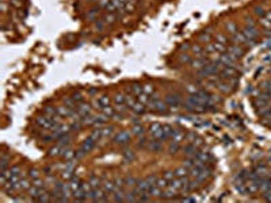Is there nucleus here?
Returning a JSON list of instances; mask_svg holds the SVG:
<instances>
[{"label": "nucleus", "mask_w": 271, "mask_h": 203, "mask_svg": "<svg viewBox=\"0 0 271 203\" xmlns=\"http://www.w3.org/2000/svg\"><path fill=\"white\" fill-rule=\"evenodd\" d=\"M130 138H132V133L126 131V130H122V131L117 133L115 136L113 137V142L115 145H120V146H124V145H128L130 142Z\"/></svg>", "instance_id": "nucleus-1"}, {"label": "nucleus", "mask_w": 271, "mask_h": 203, "mask_svg": "<svg viewBox=\"0 0 271 203\" xmlns=\"http://www.w3.org/2000/svg\"><path fill=\"white\" fill-rule=\"evenodd\" d=\"M148 134H149L151 140H160V141H161L163 125H160V123H152L149 127H148Z\"/></svg>", "instance_id": "nucleus-2"}, {"label": "nucleus", "mask_w": 271, "mask_h": 203, "mask_svg": "<svg viewBox=\"0 0 271 203\" xmlns=\"http://www.w3.org/2000/svg\"><path fill=\"white\" fill-rule=\"evenodd\" d=\"M35 123L39 126L41 129H43V130H52L53 129V126H54V122H53V118H50V116H48V115H41V116H38L35 119Z\"/></svg>", "instance_id": "nucleus-3"}, {"label": "nucleus", "mask_w": 271, "mask_h": 203, "mask_svg": "<svg viewBox=\"0 0 271 203\" xmlns=\"http://www.w3.org/2000/svg\"><path fill=\"white\" fill-rule=\"evenodd\" d=\"M270 95L264 93L262 91V93L255 96V100H253V104H255L256 108H264V107H268L270 106Z\"/></svg>", "instance_id": "nucleus-4"}, {"label": "nucleus", "mask_w": 271, "mask_h": 203, "mask_svg": "<svg viewBox=\"0 0 271 203\" xmlns=\"http://www.w3.org/2000/svg\"><path fill=\"white\" fill-rule=\"evenodd\" d=\"M241 32H243V35L248 41H252V42H255L256 38L259 37V32H258L256 26H245L243 30H241Z\"/></svg>", "instance_id": "nucleus-5"}, {"label": "nucleus", "mask_w": 271, "mask_h": 203, "mask_svg": "<svg viewBox=\"0 0 271 203\" xmlns=\"http://www.w3.org/2000/svg\"><path fill=\"white\" fill-rule=\"evenodd\" d=\"M227 53H228V54H231L233 58L239 60V58H241V57H243L244 50H243V47H241L240 45L232 43V45H229V46L227 47Z\"/></svg>", "instance_id": "nucleus-6"}, {"label": "nucleus", "mask_w": 271, "mask_h": 203, "mask_svg": "<svg viewBox=\"0 0 271 203\" xmlns=\"http://www.w3.org/2000/svg\"><path fill=\"white\" fill-rule=\"evenodd\" d=\"M166 103L172 108H176L178 106L182 104V97L179 93H168L166 96Z\"/></svg>", "instance_id": "nucleus-7"}, {"label": "nucleus", "mask_w": 271, "mask_h": 203, "mask_svg": "<svg viewBox=\"0 0 271 203\" xmlns=\"http://www.w3.org/2000/svg\"><path fill=\"white\" fill-rule=\"evenodd\" d=\"M106 195L107 194L105 192L103 188H95V190H92L91 195H89V199L94 202H106L107 201V196H106Z\"/></svg>", "instance_id": "nucleus-8"}, {"label": "nucleus", "mask_w": 271, "mask_h": 203, "mask_svg": "<svg viewBox=\"0 0 271 203\" xmlns=\"http://www.w3.org/2000/svg\"><path fill=\"white\" fill-rule=\"evenodd\" d=\"M76 111L79 112V115L81 116V119L88 115H91L92 112V106L89 103H84V102H81V103H79V106L76 107Z\"/></svg>", "instance_id": "nucleus-9"}, {"label": "nucleus", "mask_w": 271, "mask_h": 203, "mask_svg": "<svg viewBox=\"0 0 271 203\" xmlns=\"http://www.w3.org/2000/svg\"><path fill=\"white\" fill-rule=\"evenodd\" d=\"M95 144H96V141L94 140L92 137H88V138H85V140L81 142L80 150H83L84 153H88V152H91V150L95 148Z\"/></svg>", "instance_id": "nucleus-10"}, {"label": "nucleus", "mask_w": 271, "mask_h": 203, "mask_svg": "<svg viewBox=\"0 0 271 203\" xmlns=\"http://www.w3.org/2000/svg\"><path fill=\"white\" fill-rule=\"evenodd\" d=\"M236 58H233L231 54H228V53H222V54L220 56V64L222 65V67H235L236 64Z\"/></svg>", "instance_id": "nucleus-11"}, {"label": "nucleus", "mask_w": 271, "mask_h": 203, "mask_svg": "<svg viewBox=\"0 0 271 203\" xmlns=\"http://www.w3.org/2000/svg\"><path fill=\"white\" fill-rule=\"evenodd\" d=\"M210 60H202V58H195V60H191L190 61V67L191 69H194V71H201L202 68H205V65H206Z\"/></svg>", "instance_id": "nucleus-12"}, {"label": "nucleus", "mask_w": 271, "mask_h": 203, "mask_svg": "<svg viewBox=\"0 0 271 203\" xmlns=\"http://www.w3.org/2000/svg\"><path fill=\"white\" fill-rule=\"evenodd\" d=\"M146 148L151 149L152 152H156V153H157V152H161V149H163V141H160V140H152V141L148 142Z\"/></svg>", "instance_id": "nucleus-13"}, {"label": "nucleus", "mask_w": 271, "mask_h": 203, "mask_svg": "<svg viewBox=\"0 0 271 203\" xmlns=\"http://www.w3.org/2000/svg\"><path fill=\"white\" fill-rule=\"evenodd\" d=\"M175 129L172 127L171 125H163V136H161V141H167V140H171L172 134H174Z\"/></svg>", "instance_id": "nucleus-14"}, {"label": "nucleus", "mask_w": 271, "mask_h": 203, "mask_svg": "<svg viewBox=\"0 0 271 203\" xmlns=\"http://www.w3.org/2000/svg\"><path fill=\"white\" fill-rule=\"evenodd\" d=\"M102 188L105 190V192L107 194V195H111V194L115 192L117 186H115V183L111 181V180H106L103 184H102Z\"/></svg>", "instance_id": "nucleus-15"}, {"label": "nucleus", "mask_w": 271, "mask_h": 203, "mask_svg": "<svg viewBox=\"0 0 271 203\" xmlns=\"http://www.w3.org/2000/svg\"><path fill=\"white\" fill-rule=\"evenodd\" d=\"M81 184H83V183L80 181L79 177H72L71 180H69V188H71V192L75 194L76 191H79L81 188Z\"/></svg>", "instance_id": "nucleus-16"}, {"label": "nucleus", "mask_w": 271, "mask_h": 203, "mask_svg": "<svg viewBox=\"0 0 271 203\" xmlns=\"http://www.w3.org/2000/svg\"><path fill=\"white\" fill-rule=\"evenodd\" d=\"M145 107H146L145 104H142L141 102H138V100H137V102H136V103H134V104H133V106H132V107H130L129 110H130V111H132V112L137 114V115H141V114H144V112H145Z\"/></svg>", "instance_id": "nucleus-17"}, {"label": "nucleus", "mask_w": 271, "mask_h": 203, "mask_svg": "<svg viewBox=\"0 0 271 203\" xmlns=\"http://www.w3.org/2000/svg\"><path fill=\"white\" fill-rule=\"evenodd\" d=\"M182 150H183V153L186 154L187 157H194L195 154H197V146L195 145H192V144H187L186 146H183L182 148Z\"/></svg>", "instance_id": "nucleus-18"}, {"label": "nucleus", "mask_w": 271, "mask_h": 203, "mask_svg": "<svg viewBox=\"0 0 271 203\" xmlns=\"http://www.w3.org/2000/svg\"><path fill=\"white\" fill-rule=\"evenodd\" d=\"M184 138H186V133H184L183 130H175L174 134H172V137H171V141L178 142V144H182V142L184 141Z\"/></svg>", "instance_id": "nucleus-19"}, {"label": "nucleus", "mask_w": 271, "mask_h": 203, "mask_svg": "<svg viewBox=\"0 0 271 203\" xmlns=\"http://www.w3.org/2000/svg\"><path fill=\"white\" fill-rule=\"evenodd\" d=\"M102 111V114L107 118V119H110V118H114L117 115V110L113 107V106H106V107H103L100 110Z\"/></svg>", "instance_id": "nucleus-20"}, {"label": "nucleus", "mask_w": 271, "mask_h": 203, "mask_svg": "<svg viewBox=\"0 0 271 203\" xmlns=\"http://www.w3.org/2000/svg\"><path fill=\"white\" fill-rule=\"evenodd\" d=\"M174 172H175V177H179L180 179V177H187L188 173H190V169L184 165V166H179V168H176Z\"/></svg>", "instance_id": "nucleus-21"}, {"label": "nucleus", "mask_w": 271, "mask_h": 203, "mask_svg": "<svg viewBox=\"0 0 271 203\" xmlns=\"http://www.w3.org/2000/svg\"><path fill=\"white\" fill-rule=\"evenodd\" d=\"M64 150H65V148L63 145H60V144H57L54 148H52L50 150H49V154L50 156H54V157H57V156H63V153H64Z\"/></svg>", "instance_id": "nucleus-22"}, {"label": "nucleus", "mask_w": 271, "mask_h": 203, "mask_svg": "<svg viewBox=\"0 0 271 203\" xmlns=\"http://www.w3.org/2000/svg\"><path fill=\"white\" fill-rule=\"evenodd\" d=\"M195 157L198 158V160L203 161V162H209V161L212 160L210 153H209V152H202V150H198V152H197V154H195Z\"/></svg>", "instance_id": "nucleus-23"}, {"label": "nucleus", "mask_w": 271, "mask_h": 203, "mask_svg": "<svg viewBox=\"0 0 271 203\" xmlns=\"http://www.w3.org/2000/svg\"><path fill=\"white\" fill-rule=\"evenodd\" d=\"M96 100L99 102V104H100V110L103 107H106V106H111V99L109 97V95H102V96L98 97Z\"/></svg>", "instance_id": "nucleus-24"}, {"label": "nucleus", "mask_w": 271, "mask_h": 203, "mask_svg": "<svg viewBox=\"0 0 271 203\" xmlns=\"http://www.w3.org/2000/svg\"><path fill=\"white\" fill-rule=\"evenodd\" d=\"M130 93L134 96H138L140 93H142V85L140 83H133L130 85Z\"/></svg>", "instance_id": "nucleus-25"}, {"label": "nucleus", "mask_w": 271, "mask_h": 203, "mask_svg": "<svg viewBox=\"0 0 271 203\" xmlns=\"http://www.w3.org/2000/svg\"><path fill=\"white\" fill-rule=\"evenodd\" d=\"M225 28H227V31L231 35H235L236 32H239V27H237V24L235 22H228L225 24Z\"/></svg>", "instance_id": "nucleus-26"}, {"label": "nucleus", "mask_w": 271, "mask_h": 203, "mask_svg": "<svg viewBox=\"0 0 271 203\" xmlns=\"http://www.w3.org/2000/svg\"><path fill=\"white\" fill-rule=\"evenodd\" d=\"M203 50H205V53H206L207 56L214 54V53H218V52H217V49H216V43L212 42V41H210L209 43L205 45V49H203Z\"/></svg>", "instance_id": "nucleus-27"}, {"label": "nucleus", "mask_w": 271, "mask_h": 203, "mask_svg": "<svg viewBox=\"0 0 271 203\" xmlns=\"http://www.w3.org/2000/svg\"><path fill=\"white\" fill-rule=\"evenodd\" d=\"M88 183H89V186L92 187V190L99 188V186H100V180L98 179V176H95V175H91V176H89Z\"/></svg>", "instance_id": "nucleus-28"}, {"label": "nucleus", "mask_w": 271, "mask_h": 203, "mask_svg": "<svg viewBox=\"0 0 271 203\" xmlns=\"http://www.w3.org/2000/svg\"><path fill=\"white\" fill-rule=\"evenodd\" d=\"M144 133H145V130H144V126L142 125H134L133 127H132V134H133V136L140 137V136H142Z\"/></svg>", "instance_id": "nucleus-29"}, {"label": "nucleus", "mask_w": 271, "mask_h": 203, "mask_svg": "<svg viewBox=\"0 0 271 203\" xmlns=\"http://www.w3.org/2000/svg\"><path fill=\"white\" fill-rule=\"evenodd\" d=\"M63 157L65 158V160H68V161H72L73 158H76V153L73 152V150H71V149H67V148H65L64 153H63Z\"/></svg>", "instance_id": "nucleus-30"}, {"label": "nucleus", "mask_w": 271, "mask_h": 203, "mask_svg": "<svg viewBox=\"0 0 271 203\" xmlns=\"http://www.w3.org/2000/svg\"><path fill=\"white\" fill-rule=\"evenodd\" d=\"M259 24L264 28V30H267V31L271 30V22H270L267 18H266V16H262V18L259 19Z\"/></svg>", "instance_id": "nucleus-31"}, {"label": "nucleus", "mask_w": 271, "mask_h": 203, "mask_svg": "<svg viewBox=\"0 0 271 203\" xmlns=\"http://www.w3.org/2000/svg\"><path fill=\"white\" fill-rule=\"evenodd\" d=\"M182 148H180V144H178V142H174L171 141L170 146H168V152H170L171 154H176L178 153V150H180Z\"/></svg>", "instance_id": "nucleus-32"}, {"label": "nucleus", "mask_w": 271, "mask_h": 203, "mask_svg": "<svg viewBox=\"0 0 271 203\" xmlns=\"http://www.w3.org/2000/svg\"><path fill=\"white\" fill-rule=\"evenodd\" d=\"M137 100L141 102V103L145 104V106H149V103H151V96L142 92V93H140V95L137 96Z\"/></svg>", "instance_id": "nucleus-33"}, {"label": "nucleus", "mask_w": 271, "mask_h": 203, "mask_svg": "<svg viewBox=\"0 0 271 203\" xmlns=\"http://www.w3.org/2000/svg\"><path fill=\"white\" fill-rule=\"evenodd\" d=\"M214 39H216V42H218V43L228 45V37L225 34H222V32H218V34L214 37Z\"/></svg>", "instance_id": "nucleus-34"}, {"label": "nucleus", "mask_w": 271, "mask_h": 203, "mask_svg": "<svg viewBox=\"0 0 271 203\" xmlns=\"http://www.w3.org/2000/svg\"><path fill=\"white\" fill-rule=\"evenodd\" d=\"M142 92L146 93V95H149V96H152L156 91H155V87L152 84H145V85H142Z\"/></svg>", "instance_id": "nucleus-35"}, {"label": "nucleus", "mask_w": 271, "mask_h": 203, "mask_svg": "<svg viewBox=\"0 0 271 203\" xmlns=\"http://www.w3.org/2000/svg\"><path fill=\"white\" fill-rule=\"evenodd\" d=\"M197 138H198V136H197L195 131H187L186 133V138H184V140H186L188 144H194V141L197 140Z\"/></svg>", "instance_id": "nucleus-36"}, {"label": "nucleus", "mask_w": 271, "mask_h": 203, "mask_svg": "<svg viewBox=\"0 0 271 203\" xmlns=\"http://www.w3.org/2000/svg\"><path fill=\"white\" fill-rule=\"evenodd\" d=\"M260 89H262V91H263L264 93H267V95L271 96V81L268 80V81H264V83H262Z\"/></svg>", "instance_id": "nucleus-37"}, {"label": "nucleus", "mask_w": 271, "mask_h": 203, "mask_svg": "<svg viewBox=\"0 0 271 203\" xmlns=\"http://www.w3.org/2000/svg\"><path fill=\"white\" fill-rule=\"evenodd\" d=\"M115 196H114V201L115 202H122V201H125V198H124V191H122V187H120V190H115Z\"/></svg>", "instance_id": "nucleus-38"}, {"label": "nucleus", "mask_w": 271, "mask_h": 203, "mask_svg": "<svg viewBox=\"0 0 271 203\" xmlns=\"http://www.w3.org/2000/svg\"><path fill=\"white\" fill-rule=\"evenodd\" d=\"M45 115H48V116H50V118H56L57 116V108H54V107H46L45 108Z\"/></svg>", "instance_id": "nucleus-39"}, {"label": "nucleus", "mask_w": 271, "mask_h": 203, "mask_svg": "<svg viewBox=\"0 0 271 203\" xmlns=\"http://www.w3.org/2000/svg\"><path fill=\"white\" fill-rule=\"evenodd\" d=\"M0 164H2V166H0V171H2V172L7 171V166H8V157L6 156V154H3L2 158H0Z\"/></svg>", "instance_id": "nucleus-40"}, {"label": "nucleus", "mask_w": 271, "mask_h": 203, "mask_svg": "<svg viewBox=\"0 0 271 203\" xmlns=\"http://www.w3.org/2000/svg\"><path fill=\"white\" fill-rule=\"evenodd\" d=\"M31 186H33V184H30V181H28L27 179H20V181H19L20 190H30Z\"/></svg>", "instance_id": "nucleus-41"}, {"label": "nucleus", "mask_w": 271, "mask_h": 203, "mask_svg": "<svg viewBox=\"0 0 271 203\" xmlns=\"http://www.w3.org/2000/svg\"><path fill=\"white\" fill-rule=\"evenodd\" d=\"M115 19H117V16L114 15V12H107L106 16H105L103 22H106V23H114V22H115Z\"/></svg>", "instance_id": "nucleus-42"}, {"label": "nucleus", "mask_w": 271, "mask_h": 203, "mask_svg": "<svg viewBox=\"0 0 271 203\" xmlns=\"http://www.w3.org/2000/svg\"><path fill=\"white\" fill-rule=\"evenodd\" d=\"M168 184H170V183H168V181H167L164 177H157V181H156V186H157V187H160V188H161V190H164V188H166V187H167Z\"/></svg>", "instance_id": "nucleus-43"}, {"label": "nucleus", "mask_w": 271, "mask_h": 203, "mask_svg": "<svg viewBox=\"0 0 271 203\" xmlns=\"http://www.w3.org/2000/svg\"><path fill=\"white\" fill-rule=\"evenodd\" d=\"M163 177L166 179L168 183H170V181H172L175 179V172H174V171H167V172L163 175Z\"/></svg>", "instance_id": "nucleus-44"}, {"label": "nucleus", "mask_w": 271, "mask_h": 203, "mask_svg": "<svg viewBox=\"0 0 271 203\" xmlns=\"http://www.w3.org/2000/svg\"><path fill=\"white\" fill-rule=\"evenodd\" d=\"M113 127L111 126H109V127H102V137H109V136H111L113 134Z\"/></svg>", "instance_id": "nucleus-45"}, {"label": "nucleus", "mask_w": 271, "mask_h": 203, "mask_svg": "<svg viewBox=\"0 0 271 203\" xmlns=\"http://www.w3.org/2000/svg\"><path fill=\"white\" fill-rule=\"evenodd\" d=\"M199 41L201 42H203V43H209L212 41V37L209 34H206V32H202V34L199 35Z\"/></svg>", "instance_id": "nucleus-46"}, {"label": "nucleus", "mask_w": 271, "mask_h": 203, "mask_svg": "<svg viewBox=\"0 0 271 203\" xmlns=\"http://www.w3.org/2000/svg\"><path fill=\"white\" fill-rule=\"evenodd\" d=\"M179 60H180V62H184V64H190V61H191V57L188 56L187 53H183V54H180Z\"/></svg>", "instance_id": "nucleus-47"}, {"label": "nucleus", "mask_w": 271, "mask_h": 203, "mask_svg": "<svg viewBox=\"0 0 271 203\" xmlns=\"http://www.w3.org/2000/svg\"><path fill=\"white\" fill-rule=\"evenodd\" d=\"M43 184H45V181H43V180H41L39 177H37V179H33V186H35V187H39V188H43Z\"/></svg>", "instance_id": "nucleus-48"}, {"label": "nucleus", "mask_w": 271, "mask_h": 203, "mask_svg": "<svg viewBox=\"0 0 271 203\" xmlns=\"http://www.w3.org/2000/svg\"><path fill=\"white\" fill-rule=\"evenodd\" d=\"M72 99H73V102H77V103H81L83 102V96H81V93H73L72 95Z\"/></svg>", "instance_id": "nucleus-49"}, {"label": "nucleus", "mask_w": 271, "mask_h": 203, "mask_svg": "<svg viewBox=\"0 0 271 203\" xmlns=\"http://www.w3.org/2000/svg\"><path fill=\"white\" fill-rule=\"evenodd\" d=\"M255 14L258 15V16H264L266 15V11L263 10V7H255Z\"/></svg>", "instance_id": "nucleus-50"}, {"label": "nucleus", "mask_w": 271, "mask_h": 203, "mask_svg": "<svg viewBox=\"0 0 271 203\" xmlns=\"http://www.w3.org/2000/svg\"><path fill=\"white\" fill-rule=\"evenodd\" d=\"M28 176H30V179H37V177H39V172L37 169H30Z\"/></svg>", "instance_id": "nucleus-51"}, {"label": "nucleus", "mask_w": 271, "mask_h": 203, "mask_svg": "<svg viewBox=\"0 0 271 203\" xmlns=\"http://www.w3.org/2000/svg\"><path fill=\"white\" fill-rule=\"evenodd\" d=\"M192 52L195 53V54H199V53H205V50L201 46H198V45H195L194 47H192Z\"/></svg>", "instance_id": "nucleus-52"}, {"label": "nucleus", "mask_w": 271, "mask_h": 203, "mask_svg": "<svg viewBox=\"0 0 271 203\" xmlns=\"http://www.w3.org/2000/svg\"><path fill=\"white\" fill-rule=\"evenodd\" d=\"M110 3V0H98V4H99V7H103L106 8V6Z\"/></svg>", "instance_id": "nucleus-53"}, {"label": "nucleus", "mask_w": 271, "mask_h": 203, "mask_svg": "<svg viewBox=\"0 0 271 203\" xmlns=\"http://www.w3.org/2000/svg\"><path fill=\"white\" fill-rule=\"evenodd\" d=\"M125 157L128 158V160H133V158H134V153L132 152V150H128V152L125 153Z\"/></svg>", "instance_id": "nucleus-54"}, {"label": "nucleus", "mask_w": 271, "mask_h": 203, "mask_svg": "<svg viewBox=\"0 0 271 203\" xmlns=\"http://www.w3.org/2000/svg\"><path fill=\"white\" fill-rule=\"evenodd\" d=\"M95 15H96L95 10H91V11H89V14H88L87 16H88V19H94V18H95Z\"/></svg>", "instance_id": "nucleus-55"}, {"label": "nucleus", "mask_w": 271, "mask_h": 203, "mask_svg": "<svg viewBox=\"0 0 271 203\" xmlns=\"http://www.w3.org/2000/svg\"><path fill=\"white\" fill-rule=\"evenodd\" d=\"M264 16H266V18H267V19L270 20V22H271V11H267V12H266V15H264Z\"/></svg>", "instance_id": "nucleus-56"}]
</instances>
